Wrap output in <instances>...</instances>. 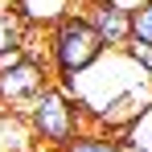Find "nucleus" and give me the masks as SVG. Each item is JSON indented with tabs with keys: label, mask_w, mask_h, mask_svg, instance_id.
Returning a JSON list of instances; mask_svg holds the SVG:
<instances>
[{
	"label": "nucleus",
	"mask_w": 152,
	"mask_h": 152,
	"mask_svg": "<svg viewBox=\"0 0 152 152\" xmlns=\"http://www.w3.org/2000/svg\"><path fill=\"white\" fill-rule=\"evenodd\" d=\"M50 62H41V58H33L25 53L21 62H12V66H0V111H17V115H25L29 99L41 91V86H50Z\"/></svg>",
	"instance_id": "nucleus-3"
},
{
	"label": "nucleus",
	"mask_w": 152,
	"mask_h": 152,
	"mask_svg": "<svg viewBox=\"0 0 152 152\" xmlns=\"http://www.w3.org/2000/svg\"><path fill=\"white\" fill-rule=\"evenodd\" d=\"M132 37L152 45V0H144L140 8H132Z\"/></svg>",
	"instance_id": "nucleus-8"
},
{
	"label": "nucleus",
	"mask_w": 152,
	"mask_h": 152,
	"mask_svg": "<svg viewBox=\"0 0 152 152\" xmlns=\"http://www.w3.org/2000/svg\"><path fill=\"white\" fill-rule=\"evenodd\" d=\"M17 45H29V21H25L21 8L4 4L0 8V53L17 50Z\"/></svg>",
	"instance_id": "nucleus-5"
},
{
	"label": "nucleus",
	"mask_w": 152,
	"mask_h": 152,
	"mask_svg": "<svg viewBox=\"0 0 152 152\" xmlns=\"http://www.w3.org/2000/svg\"><path fill=\"white\" fill-rule=\"evenodd\" d=\"M4 4H12V0H0V8H4Z\"/></svg>",
	"instance_id": "nucleus-10"
},
{
	"label": "nucleus",
	"mask_w": 152,
	"mask_h": 152,
	"mask_svg": "<svg viewBox=\"0 0 152 152\" xmlns=\"http://www.w3.org/2000/svg\"><path fill=\"white\" fill-rule=\"evenodd\" d=\"M115 152H148L140 140H132V136H124V140H115Z\"/></svg>",
	"instance_id": "nucleus-9"
},
{
	"label": "nucleus",
	"mask_w": 152,
	"mask_h": 152,
	"mask_svg": "<svg viewBox=\"0 0 152 152\" xmlns=\"http://www.w3.org/2000/svg\"><path fill=\"white\" fill-rule=\"evenodd\" d=\"M86 21H91V29L99 33L103 50H124L127 37H132V12L119 8L115 0H91Z\"/></svg>",
	"instance_id": "nucleus-4"
},
{
	"label": "nucleus",
	"mask_w": 152,
	"mask_h": 152,
	"mask_svg": "<svg viewBox=\"0 0 152 152\" xmlns=\"http://www.w3.org/2000/svg\"><path fill=\"white\" fill-rule=\"evenodd\" d=\"M25 119H29V132H33V140L37 144H45V148H62L70 136H74L78 127H82V111H78V103L62 91V86H41L25 107Z\"/></svg>",
	"instance_id": "nucleus-2"
},
{
	"label": "nucleus",
	"mask_w": 152,
	"mask_h": 152,
	"mask_svg": "<svg viewBox=\"0 0 152 152\" xmlns=\"http://www.w3.org/2000/svg\"><path fill=\"white\" fill-rule=\"evenodd\" d=\"M124 53L132 58V62H136V70H140V74L152 82V45H148V41H136V37H127Z\"/></svg>",
	"instance_id": "nucleus-7"
},
{
	"label": "nucleus",
	"mask_w": 152,
	"mask_h": 152,
	"mask_svg": "<svg viewBox=\"0 0 152 152\" xmlns=\"http://www.w3.org/2000/svg\"><path fill=\"white\" fill-rule=\"evenodd\" d=\"M58 152H115V140H111L107 127H82V132H74Z\"/></svg>",
	"instance_id": "nucleus-6"
},
{
	"label": "nucleus",
	"mask_w": 152,
	"mask_h": 152,
	"mask_svg": "<svg viewBox=\"0 0 152 152\" xmlns=\"http://www.w3.org/2000/svg\"><path fill=\"white\" fill-rule=\"evenodd\" d=\"M45 53H50V70L58 78H74L82 74L103 50L99 33L91 29L86 17H74V12H66V17H58L50 29V41H45Z\"/></svg>",
	"instance_id": "nucleus-1"
}]
</instances>
